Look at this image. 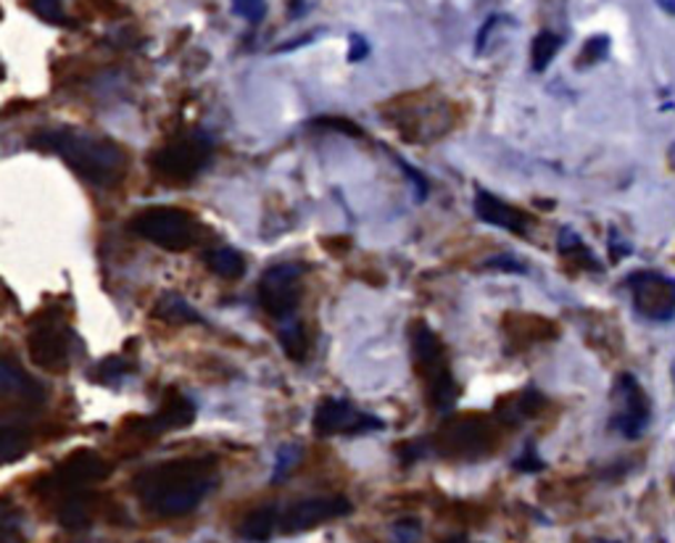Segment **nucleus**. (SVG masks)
Segmentation results:
<instances>
[{
	"label": "nucleus",
	"mask_w": 675,
	"mask_h": 543,
	"mask_svg": "<svg viewBox=\"0 0 675 543\" xmlns=\"http://www.w3.org/2000/svg\"><path fill=\"white\" fill-rule=\"evenodd\" d=\"M214 483L216 462L211 456H185L143 470L132 491L148 512L159 517H182L209 496Z\"/></svg>",
	"instance_id": "f257e3e1"
},
{
	"label": "nucleus",
	"mask_w": 675,
	"mask_h": 543,
	"mask_svg": "<svg viewBox=\"0 0 675 543\" xmlns=\"http://www.w3.org/2000/svg\"><path fill=\"white\" fill-rule=\"evenodd\" d=\"M38 151H51L69 167L98 188H117L127 174V153L114 140L95 135L88 130L61 127V130H40L30 138Z\"/></svg>",
	"instance_id": "f03ea898"
},
{
	"label": "nucleus",
	"mask_w": 675,
	"mask_h": 543,
	"mask_svg": "<svg viewBox=\"0 0 675 543\" xmlns=\"http://www.w3.org/2000/svg\"><path fill=\"white\" fill-rule=\"evenodd\" d=\"M130 230L143 241L164 251H188L199 243V224L188 211L174 207H151L138 211L130 220Z\"/></svg>",
	"instance_id": "7ed1b4c3"
},
{
	"label": "nucleus",
	"mask_w": 675,
	"mask_h": 543,
	"mask_svg": "<svg viewBox=\"0 0 675 543\" xmlns=\"http://www.w3.org/2000/svg\"><path fill=\"white\" fill-rule=\"evenodd\" d=\"M410 338H412L414 362H417L420 375L425 378L427 391H431V401L435 404V409L446 412V409H452L456 401V383L446 366V356H443V345L439 341V335H435L431 328L417 322L410 330Z\"/></svg>",
	"instance_id": "20e7f679"
},
{
	"label": "nucleus",
	"mask_w": 675,
	"mask_h": 543,
	"mask_svg": "<svg viewBox=\"0 0 675 543\" xmlns=\"http://www.w3.org/2000/svg\"><path fill=\"white\" fill-rule=\"evenodd\" d=\"M211 159V140L203 132H188V135L174 138L172 143L159 148L151 157V169L161 182L169 185H185L195 180V174L209 164Z\"/></svg>",
	"instance_id": "39448f33"
},
{
	"label": "nucleus",
	"mask_w": 675,
	"mask_h": 543,
	"mask_svg": "<svg viewBox=\"0 0 675 543\" xmlns=\"http://www.w3.org/2000/svg\"><path fill=\"white\" fill-rule=\"evenodd\" d=\"M649 420V396H646L644 388L638 385V380L633 378L631 372L617 375L615 388H612V428H615L623 439L636 441L646 433Z\"/></svg>",
	"instance_id": "423d86ee"
},
{
	"label": "nucleus",
	"mask_w": 675,
	"mask_h": 543,
	"mask_svg": "<svg viewBox=\"0 0 675 543\" xmlns=\"http://www.w3.org/2000/svg\"><path fill=\"white\" fill-rule=\"evenodd\" d=\"M301 278L304 267L301 264H278L270 267L259 280V303L274 320H291L301 299Z\"/></svg>",
	"instance_id": "0eeeda50"
},
{
	"label": "nucleus",
	"mask_w": 675,
	"mask_h": 543,
	"mask_svg": "<svg viewBox=\"0 0 675 543\" xmlns=\"http://www.w3.org/2000/svg\"><path fill=\"white\" fill-rule=\"evenodd\" d=\"M628 291L633 309L652 322H671L675 316V280L659 272L631 274Z\"/></svg>",
	"instance_id": "6e6552de"
},
{
	"label": "nucleus",
	"mask_w": 675,
	"mask_h": 543,
	"mask_svg": "<svg viewBox=\"0 0 675 543\" xmlns=\"http://www.w3.org/2000/svg\"><path fill=\"white\" fill-rule=\"evenodd\" d=\"M370 430H383V420L362 412L349 401L325 399L320 401L314 412V433L320 439H328V435H362L370 433Z\"/></svg>",
	"instance_id": "1a4fd4ad"
},
{
	"label": "nucleus",
	"mask_w": 675,
	"mask_h": 543,
	"mask_svg": "<svg viewBox=\"0 0 675 543\" xmlns=\"http://www.w3.org/2000/svg\"><path fill=\"white\" fill-rule=\"evenodd\" d=\"M46 404V388L13 359L0 356V406L17 414H32Z\"/></svg>",
	"instance_id": "9d476101"
},
{
	"label": "nucleus",
	"mask_w": 675,
	"mask_h": 543,
	"mask_svg": "<svg viewBox=\"0 0 675 543\" xmlns=\"http://www.w3.org/2000/svg\"><path fill=\"white\" fill-rule=\"evenodd\" d=\"M351 510H354V506H351L349 499L343 496L304 499V502L288 506V510L280 514L278 527L285 535H295V533L312 531V527L322 523H330V520L346 517V514H351Z\"/></svg>",
	"instance_id": "9b49d317"
},
{
	"label": "nucleus",
	"mask_w": 675,
	"mask_h": 543,
	"mask_svg": "<svg viewBox=\"0 0 675 543\" xmlns=\"http://www.w3.org/2000/svg\"><path fill=\"white\" fill-rule=\"evenodd\" d=\"M109 462L103 460V456H98L95 451L90 449H80L74 451V454H69L67 460H63L56 472L51 475V491H77V489H88V485H93L98 481H103V477H109Z\"/></svg>",
	"instance_id": "f8f14e48"
},
{
	"label": "nucleus",
	"mask_w": 675,
	"mask_h": 543,
	"mask_svg": "<svg viewBox=\"0 0 675 543\" xmlns=\"http://www.w3.org/2000/svg\"><path fill=\"white\" fill-rule=\"evenodd\" d=\"M27 349H30L32 364H38L40 370L46 372L67 370L69 341H67V330H63V324L59 320H42L34 324L30 341H27Z\"/></svg>",
	"instance_id": "ddd939ff"
},
{
	"label": "nucleus",
	"mask_w": 675,
	"mask_h": 543,
	"mask_svg": "<svg viewBox=\"0 0 675 543\" xmlns=\"http://www.w3.org/2000/svg\"><path fill=\"white\" fill-rule=\"evenodd\" d=\"M475 214L481 217L485 224L510 230V232H515V235H527V232H531V224H533V220L525 214V211L510 207V203L496 199V195L485 193V190H477Z\"/></svg>",
	"instance_id": "4468645a"
},
{
	"label": "nucleus",
	"mask_w": 675,
	"mask_h": 543,
	"mask_svg": "<svg viewBox=\"0 0 675 543\" xmlns=\"http://www.w3.org/2000/svg\"><path fill=\"white\" fill-rule=\"evenodd\" d=\"M195 420V406L188 396H182L180 391H169L164 404L159 406V412L151 420H145V433L159 435L167 430H182Z\"/></svg>",
	"instance_id": "2eb2a0df"
},
{
	"label": "nucleus",
	"mask_w": 675,
	"mask_h": 543,
	"mask_svg": "<svg viewBox=\"0 0 675 543\" xmlns=\"http://www.w3.org/2000/svg\"><path fill=\"white\" fill-rule=\"evenodd\" d=\"M59 523L69 531H80V527L90 525L95 514V493L88 489L63 491L59 493Z\"/></svg>",
	"instance_id": "dca6fc26"
},
{
	"label": "nucleus",
	"mask_w": 675,
	"mask_h": 543,
	"mask_svg": "<svg viewBox=\"0 0 675 543\" xmlns=\"http://www.w3.org/2000/svg\"><path fill=\"white\" fill-rule=\"evenodd\" d=\"M32 446V433L24 425H0V467L19 462Z\"/></svg>",
	"instance_id": "f3484780"
},
{
	"label": "nucleus",
	"mask_w": 675,
	"mask_h": 543,
	"mask_svg": "<svg viewBox=\"0 0 675 543\" xmlns=\"http://www.w3.org/2000/svg\"><path fill=\"white\" fill-rule=\"evenodd\" d=\"M153 316L161 322H172V324H190V322H201V314L195 312L190 303L182 299L178 293H164L153 306Z\"/></svg>",
	"instance_id": "a211bd4d"
},
{
	"label": "nucleus",
	"mask_w": 675,
	"mask_h": 543,
	"mask_svg": "<svg viewBox=\"0 0 675 543\" xmlns=\"http://www.w3.org/2000/svg\"><path fill=\"white\" fill-rule=\"evenodd\" d=\"M280 512L274 506H262V510H253L249 517L241 523V535L245 541L253 543H264L272 539L274 527H278Z\"/></svg>",
	"instance_id": "6ab92c4d"
},
{
	"label": "nucleus",
	"mask_w": 675,
	"mask_h": 543,
	"mask_svg": "<svg viewBox=\"0 0 675 543\" xmlns=\"http://www.w3.org/2000/svg\"><path fill=\"white\" fill-rule=\"evenodd\" d=\"M206 267L224 280H238V278H243V272H245V259L235 249L222 245V249H214L206 253Z\"/></svg>",
	"instance_id": "aec40b11"
},
{
	"label": "nucleus",
	"mask_w": 675,
	"mask_h": 543,
	"mask_svg": "<svg viewBox=\"0 0 675 543\" xmlns=\"http://www.w3.org/2000/svg\"><path fill=\"white\" fill-rule=\"evenodd\" d=\"M557 249L565 259H575L583 270H591V272H600L602 264L596 262V257L586 249V243L581 241V235H575L573 230L565 228L560 232V241H557Z\"/></svg>",
	"instance_id": "412c9836"
},
{
	"label": "nucleus",
	"mask_w": 675,
	"mask_h": 543,
	"mask_svg": "<svg viewBox=\"0 0 675 543\" xmlns=\"http://www.w3.org/2000/svg\"><path fill=\"white\" fill-rule=\"evenodd\" d=\"M562 48V38L557 32H538L536 38H533V48H531V67L533 72H546L548 63L554 61V56L560 53Z\"/></svg>",
	"instance_id": "4be33fe9"
},
{
	"label": "nucleus",
	"mask_w": 675,
	"mask_h": 543,
	"mask_svg": "<svg viewBox=\"0 0 675 543\" xmlns=\"http://www.w3.org/2000/svg\"><path fill=\"white\" fill-rule=\"evenodd\" d=\"M280 343H283V351L293 362H301L306 356V335L304 328L293 320H283V328H280Z\"/></svg>",
	"instance_id": "5701e85b"
},
{
	"label": "nucleus",
	"mask_w": 675,
	"mask_h": 543,
	"mask_svg": "<svg viewBox=\"0 0 675 543\" xmlns=\"http://www.w3.org/2000/svg\"><path fill=\"white\" fill-rule=\"evenodd\" d=\"M449 433H452V443H449L452 454H460V451H470V454H477V449L485 446L483 428L456 425L454 430H449Z\"/></svg>",
	"instance_id": "b1692460"
},
{
	"label": "nucleus",
	"mask_w": 675,
	"mask_h": 543,
	"mask_svg": "<svg viewBox=\"0 0 675 543\" xmlns=\"http://www.w3.org/2000/svg\"><path fill=\"white\" fill-rule=\"evenodd\" d=\"M607 53H609V38H607V34H594V38H588L586 42H583L578 59H575V67H578V69L596 67V63L607 59Z\"/></svg>",
	"instance_id": "393cba45"
},
{
	"label": "nucleus",
	"mask_w": 675,
	"mask_h": 543,
	"mask_svg": "<svg viewBox=\"0 0 675 543\" xmlns=\"http://www.w3.org/2000/svg\"><path fill=\"white\" fill-rule=\"evenodd\" d=\"M19 531H21L19 512L6 502H0V543H13L19 539Z\"/></svg>",
	"instance_id": "a878e982"
},
{
	"label": "nucleus",
	"mask_w": 675,
	"mask_h": 543,
	"mask_svg": "<svg viewBox=\"0 0 675 543\" xmlns=\"http://www.w3.org/2000/svg\"><path fill=\"white\" fill-rule=\"evenodd\" d=\"M132 370H135V364L122 362V359H109V362L98 364L95 380L98 383H117V380H122L127 372H132Z\"/></svg>",
	"instance_id": "bb28decb"
},
{
	"label": "nucleus",
	"mask_w": 675,
	"mask_h": 543,
	"mask_svg": "<svg viewBox=\"0 0 675 543\" xmlns=\"http://www.w3.org/2000/svg\"><path fill=\"white\" fill-rule=\"evenodd\" d=\"M393 543H420L422 539V525L417 517H404L393 525L391 531Z\"/></svg>",
	"instance_id": "cd10ccee"
},
{
	"label": "nucleus",
	"mask_w": 675,
	"mask_h": 543,
	"mask_svg": "<svg viewBox=\"0 0 675 543\" xmlns=\"http://www.w3.org/2000/svg\"><path fill=\"white\" fill-rule=\"evenodd\" d=\"M301 460V449L299 446H283L278 451V462H274V475L272 481L280 483L283 477L291 475V470L295 467V462Z\"/></svg>",
	"instance_id": "c85d7f7f"
},
{
	"label": "nucleus",
	"mask_w": 675,
	"mask_h": 543,
	"mask_svg": "<svg viewBox=\"0 0 675 543\" xmlns=\"http://www.w3.org/2000/svg\"><path fill=\"white\" fill-rule=\"evenodd\" d=\"M232 11L251 24H259L266 17V0H232Z\"/></svg>",
	"instance_id": "c756f323"
},
{
	"label": "nucleus",
	"mask_w": 675,
	"mask_h": 543,
	"mask_svg": "<svg viewBox=\"0 0 675 543\" xmlns=\"http://www.w3.org/2000/svg\"><path fill=\"white\" fill-rule=\"evenodd\" d=\"M32 11L38 13L40 19L51 21V24H67V17H63V6L61 0H30Z\"/></svg>",
	"instance_id": "7c9ffc66"
},
{
	"label": "nucleus",
	"mask_w": 675,
	"mask_h": 543,
	"mask_svg": "<svg viewBox=\"0 0 675 543\" xmlns=\"http://www.w3.org/2000/svg\"><path fill=\"white\" fill-rule=\"evenodd\" d=\"M396 161H399V167H401V169H404V172H406V178H410V182H412V185H414V193H417V201H425V195H427V182H425V180H422V178H420V172H417V169H414V167H410V164H406V161H404V159H396Z\"/></svg>",
	"instance_id": "2f4dec72"
},
{
	"label": "nucleus",
	"mask_w": 675,
	"mask_h": 543,
	"mask_svg": "<svg viewBox=\"0 0 675 543\" xmlns=\"http://www.w3.org/2000/svg\"><path fill=\"white\" fill-rule=\"evenodd\" d=\"M370 56V42L362 38V34H351L349 38V61H362V59H367Z\"/></svg>",
	"instance_id": "473e14b6"
},
{
	"label": "nucleus",
	"mask_w": 675,
	"mask_h": 543,
	"mask_svg": "<svg viewBox=\"0 0 675 543\" xmlns=\"http://www.w3.org/2000/svg\"><path fill=\"white\" fill-rule=\"evenodd\" d=\"M541 467H544V462L538 460V456H536V451H533L531 443H527L525 451H523V456H520V460H515V470H523V472H538Z\"/></svg>",
	"instance_id": "72a5a7b5"
},
{
	"label": "nucleus",
	"mask_w": 675,
	"mask_h": 543,
	"mask_svg": "<svg viewBox=\"0 0 675 543\" xmlns=\"http://www.w3.org/2000/svg\"><path fill=\"white\" fill-rule=\"evenodd\" d=\"M488 270H510V272H525V267L512 257H494L491 262H485Z\"/></svg>",
	"instance_id": "f704fd0d"
},
{
	"label": "nucleus",
	"mask_w": 675,
	"mask_h": 543,
	"mask_svg": "<svg viewBox=\"0 0 675 543\" xmlns=\"http://www.w3.org/2000/svg\"><path fill=\"white\" fill-rule=\"evenodd\" d=\"M654 3H657L659 9H663L665 13H671V17L675 19V0H654Z\"/></svg>",
	"instance_id": "c9c22d12"
},
{
	"label": "nucleus",
	"mask_w": 675,
	"mask_h": 543,
	"mask_svg": "<svg viewBox=\"0 0 675 543\" xmlns=\"http://www.w3.org/2000/svg\"><path fill=\"white\" fill-rule=\"evenodd\" d=\"M446 543H467V541H464V539H462V535H456V539H452V541H446Z\"/></svg>",
	"instance_id": "e433bc0d"
}]
</instances>
